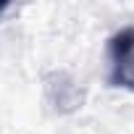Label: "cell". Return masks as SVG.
Instances as JSON below:
<instances>
[{"mask_svg": "<svg viewBox=\"0 0 134 134\" xmlns=\"http://www.w3.org/2000/svg\"><path fill=\"white\" fill-rule=\"evenodd\" d=\"M108 84L134 92V26L118 29L108 42Z\"/></svg>", "mask_w": 134, "mask_h": 134, "instance_id": "6da1fadb", "label": "cell"}]
</instances>
